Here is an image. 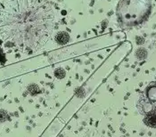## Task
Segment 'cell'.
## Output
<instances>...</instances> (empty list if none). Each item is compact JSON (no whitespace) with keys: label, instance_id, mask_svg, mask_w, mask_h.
<instances>
[{"label":"cell","instance_id":"cell-1","mask_svg":"<svg viewBox=\"0 0 156 137\" xmlns=\"http://www.w3.org/2000/svg\"><path fill=\"white\" fill-rule=\"evenodd\" d=\"M56 18L48 0H3L0 34L24 51L36 52L49 41Z\"/></svg>","mask_w":156,"mask_h":137},{"label":"cell","instance_id":"cell-2","mask_svg":"<svg viewBox=\"0 0 156 137\" xmlns=\"http://www.w3.org/2000/svg\"><path fill=\"white\" fill-rule=\"evenodd\" d=\"M151 10L150 0H121L118 5V18L122 24H139L148 17Z\"/></svg>","mask_w":156,"mask_h":137},{"label":"cell","instance_id":"cell-3","mask_svg":"<svg viewBox=\"0 0 156 137\" xmlns=\"http://www.w3.org/2000/svg\"><path fill=\"white\" fill-rule=\"evenodd\" d=\"M144 122L145 125L151 127H156V111H150L144 118Z\"/></svg>","mask_w":156,"mask_h":137},{"label":"cell","instance_id":"cell-4","mask_svg":"<svg viewBox=\"0 0 156 137\" xmlns=\"http://www.w3.org/2000/svg\"><path fill=\"white\" fill-rule=\"evenodd\" d=\"M70 39L69 35L66 32H59L56 36H55V41L59 44V45H64L66 44Z\"/></svg>","mask_w":156,"mask_h":137},{"label":"cell","instance_id":"cell-5","mask_svg":"<svg viewBox=\"0 0 156 137\" xmlns=\"http://www.w3.org/2000/svg\"><path fill=\"white\" fill-rule=\"evenodd\" d=\"M9 119V116L5 111H0V123L5 122Z\"/></svg>","mask_w":156,"mask_h":137},{"label":"cell","instance_id":"cell-6","mask_svg":"<svg viewBox=\"0 0 156 137\" xmlns=\"http://www.w3.org/2000/svg\"><path fill=\"white\" fill-rule=\"evenodd\" d=\"M55 77H58V78H62V77H64V76H65V71H64L62 69H57V70L55 71Z\"/></svg>","mask_w":156,"mask_h":137}]
</instances>
